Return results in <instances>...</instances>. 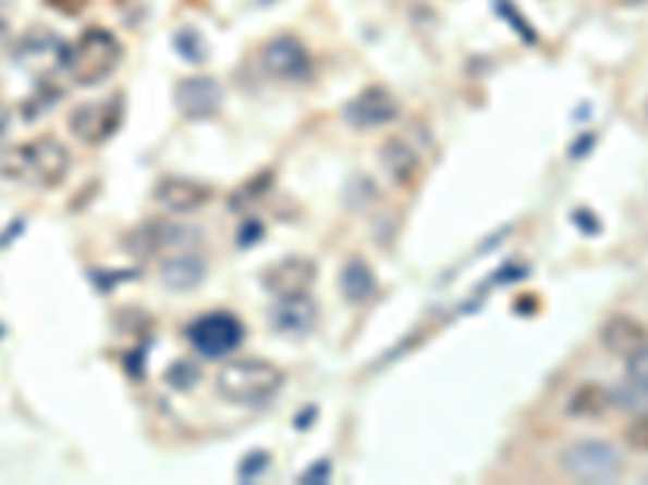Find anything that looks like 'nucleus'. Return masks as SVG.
<instances>
[{
  "label": "nucleus",
  "instance_id": "nucleus-20",
  "mask_svg": "<svg viewBox=\"0 0 648 485\" xmlns=\"http://www.w3.org/2000/svg\"><path fill=\"white\" fill-rule=\"evenodd\" d=\"M59 98H62V91H59L52 82H46V78H42V82H39V88H36V91L29 95V101L23 104V117H26V123H33L36 117H42V114H46Z\"/></svg>",
  "mask_w": 648,
  "mask_h": 485
},
{
  "label": "nucleus",
  "instance_id": "nucleus-18",
  "mask_svg": "<svg viewBox=\"0 0 648 485\" xmlns=\"http://www.w3.org/2000/svg\"><path fill=\"white\" fill-rule=\"evenodd\" d=\"M341 291L347 301L354 304H367L374 295H377V278H374V269L364 262V259H351L341 272Z\"/></svg>",
  "mask_w": 648,
  "mask_h": 485
},
{
  "label": "nucleus",
  "instance_id": "nucleus-3",
  "mask_svg": "<svg viewBox=\"0 0 648 485\" xmlns=\"http://www.w3.org/2000/svg\"><path fill=\"white\" fill-rule=\"evenodd\" d=\"M282 388V369L266 360H234L218 372V395L231 405H266Z\"/></svg>",
  "mask_w": 648,
  "mask_h": 485
},
{
  "label": "nucleus",
  "instance_id": "nucleus-8",
  "mask_svg": "<svg viewBox=\"0 0 648 485\" xmlns=\"http://www.w3.org/2000/svg\"><path fill=\"white\" fill-rule=\"evenodd\" d=\"M124 121V101L121 98H108V101H95V104H82L69 114V129L75 139L98 146L108 142Z\"/></svg>",
  "mask_w": 648,
  "mask_h": 485
},
{
  "label": "nucleus",
  "instance_id": "nucleus-22",
  "mask_svg": "<svg viewBox=\"0 0 648 485\" xmlns=\"http://www.w3.org/2000/svg\"><path fill=\"white\" fill-rule=\"evenodd\" d=\"M613 401L620 405V408H626V411H646L648 408V391L646 388H639V385H626L623 391H613Z\"/></svg>",
  "mask_w": 648,
  "mask_h": 485
},
{
  "label": "nucleus",
  "instance_id": "nucleus-9",
  "mask_svg": "<svg viewBox=\"0 0 648 485\" xmlns=\"http://www.w3.org/2000/svg\"><path fill=\"white\" fill-rule=\"evenodd\" d=\"M399 117V101L389 88H364L354 101H347L344 108V121L351 123L354 129H377L387 126Z\"/></svg>",
  "mask_w": 648,
  "mask_h": 485
},
{
  "label": "nucleus",
  "instance_id": "nucleus-28",
  "mask_svg": "<svg viewBox=\"0 0 648 485\" xmlns=\"http://www.w3.org/2000/svg\"><path fill=\"white\" fill-rule=\"evenodd\" d=\"M10 126H13V111H10V104H7V101H0V142L7 139Z\"/></svg>",
  "mask_w": 648,
  "mask_h": 485
},
{
  "label": "nucleus",
  "instance_id": "nucleus-19",
  "mask_svg": "<svg viewBox=\"0 0 648 485\" xmlns=\"http://www.w3.org/2000/svg\"><path fill=\"white\" fill-rule=\"evenodd\" d=\"M610 401H613V395H610L607 388H600V385H584V388H577V391L571 395L567 414H571V418H600V414L610 408Z\"/></svg>",
  "mask_w": 648,
  "mask_h": 485
},
{
  "label": "nucleus",
  "instance_id": "nucleus-26",
  "mask_svg": "<svg viewBox=\"0 0 648 485\" xmlns=\"http://www.w3.org/2000/svg\"><path fill=\"white\" fill-rule=\"evenodd\" d=\"M250 457H254V460H250V463L244 460V467H241V476H247V480H254L259 470H266V463H269L266 453H250Z\"/></svg>",
  "mask_w": 648,
  "mask_h": 485
},
{
  "label": "nucleus",
  "instance_id": "nucleus-11",
  "mask_svg": "<svg viewBox=\"0 0 648 485\" xmlns=\"http://www.w3.org/2000/svg\"><path fill=\"white\" fill-rule=\"evenodd\" d=\"M269 324L282 334V337H308L318 324V304L311 301V295H285L276 298L269 308Z\"/></svg>",
  "mask_w": 648,
  "mask_h": 485
},
{
  "label": "nucleus",
  "instance_id": "nucleus-12",
  "mask_svg": "<svg viewBox=\"0 0 648 485\" xmlns=\"http://www.w3.org/2000/svg\"><path fill=\"white\" fill-rule=\"evenodd\" d=\"M262 285H266V291H272L276 298H285V295H305V291H311V285H315V262H311V259H305V256L279 259L276 265H269V269H266Z\"/></svg>",
  "mask_w": 648,
  "mask_h": 485
},
{
  "label": "nucleus",
  "instance_id": "nucleus-27",
  "mask_svg": "<svg viewBox=\"0 0 648 485\" xmlns=\"http://www.w3.org/2000/svg\"><path fill=\"white\" fill-rule=\"evenodd\" d=\"M328 476H331V467L321 460V463H315L308 473H302V483H318V480H328Z\"/></svg>",
  "mask_w": 648,
  "mask_h": 485
},
{
  "label": "nucleus",
  "instance_id": "nucleus-5",
  "mask_svg": "<svg viewBox=\"0 0 648 485\" xmlns=\"http://www.w3.org/2000/svg\"><path fill=\"white\" fill-rule=\"evenodd\" d=\"M185 337L195 347V353H201L205 360H221L244 344V324L228 311H211L192 321Z\"/></svg>",
  "mask_w": 648,
  "mask_h": 485
},
{
  "label": "nucleus",
  "instance_id": "nucleus-29",
  "mask_svg": "<svg viewBox=\"0 0 648 485\" xmlns=\"http://www.w3.org/2000/svg\"><path fill=\"white\" fill-rule=\"evenodd\" d=\"M7 46H10V23L0 16V52H3Z\"/></svg>",
  "mask_w": 648,
  "mask_h": 485
},
{
  "label": "nucleus",
  "instance_id": "nucleus-2",
  "mask_svg": "<svg viewBox=\"0 0 648 485\" xmlns=\"http://www.w3.org/2000/svg\"><path fill=\"white\" fill-rule=\"evenodd\" d=\"M121 59H124L121 39L105 26H91L75 42H69L65 75L82 88H95V85H101L114 75Z\"/></svg>",
  "mask_w": 648,
  "mask_h": 485
},
{
  "label": "nucleus",
  "instance_id": "nucleus-6",
  "mask_svg": "<svg viewBox=\"0 0 648 485\" xmlns=\"http://www.w3.org/2000/svg\"><path fill=\"white\" fill-rule=\"evenodd\" d=\"M65 52H69V42L49 26H29L13 42V62L23 72H33L39 78H46L56 69H65Z\"/></svg>",
  "mask_w": 648,
  "mask_h": 485
},
{
  "label": "nucleus",
  "instance_id": "nucleus-14",
  "mask_svg": "<svg viewBox=\"0 0 648 485\" xmlns=\"http://www.w3.org/2000/svg\"><path fill=\"white\" fill-rule=\"evenodd\" d=\"M600 344H603L613 357L629 360L633 353H639L648 344V331L636 318L616 314V318H610V321L600 327Z\"/></svg>",
  "mask_w": 648,
  "mask_h": 485
},
{
  "label": "nucleus",
  "instance_id": "nucleus-1",
  "mask_svg": "<svg viewBox=\"0 0 648 485\" xmlns=\"http://www.w3.org/2000/svg\"><path fill=\"white\" fill-rule=\"evenodd\" d=\"M69 169H72V156L52 136H39L33 142H23L0 159L3 178L23 182V185H33V188H56L59 182H65Z\"/></svg>",
  "mask_w": 648,
  "mask_h": 485
},
{
  "label": "nucleus",
  "instance_id": "nucleus-25",
  "mask_svg": "<svg viewBox=\"0 0 648 485\" xmlns=\"http://www.w3.org/2000/svg\"><path fill=\"white\" fill-rule=\"evenodd\" d=\"M626 444H629L633 450L648 453V411L646 414H639V418L629 424V431H626Z\"/></svg>",
  "mask_w": 648,
  "mask_h": 485
},
{
  "label": "nucleus",
  "instance_id": "nucleus-15",
  "mask_svg": "<svg viewBox=\"0 0 648 485\" xmlns=\"http://www.w3.org/2000/svg\"><path fill=\"white\" fill-rule=\"evenodd\" d=\"M380 165L395 185H412L421 172V152L405 136H389L380 146Z\"/></svg>",
  "mask_w": 648,
  "mask_h": 485
},
{
  "label": "nucleus",
  "instance_id": "nucleus-21",
  "mask_svg": "<svg viewBox=\"0 0 648 485\" xmlns=\"http://www.w3.org/2000/svg\"><path fill=\"white\" fill-rule=\"evenodd\" d=\"M175 52L185 59V62H195V65H201L205 59H208V46H205V36L198 33V29H179L175 33Z\"/></svg>",
  "mask_w": 648,
  "mask_h": 485
},
{
  "label": "nucleus",
  "instance_id": "nucleus-7",
  "mask_svg": "<svg viewBox=\"0 0 648 485\" xmlns=\"http://www.w3.org/2000/svg\"><path fill=\"white\" fill-rule=\"evenodd\" d=\"M259 69L276 82L311 78V52L295 36H276L259 49Z\"/></svg>",
  "mask_w": 648,
  "mask_h": 485
},
{
  "label": "nucleus",
  "instance_id": "nucleus-23",
  "mask_svg": "<svg viewBox=\"0 0 648 485\" xmlns=\"http://www.w3.org/2000/svg\"><path fill=\"white\" fill-rule=\"evenodd\" d=\"M198 365L195 363H175L169 372H166V378H169V385L172 388H179V391H185V388H192V385H198Z\"/></svg>",
  "mask_w": 648,
  "mask_h": 485
},
{
  "label": "nucleus",
  "instance_id": "nucleus-17",
  "mask_svg": "<svg viewBox=\"0 0 648 485\" xmlns=\"http://www.w3.org/2000/svg\"><path fill=\"white\" fill-rule=\"evenodd\" d=\"M179 240H182V231H179L175 224L149 221V224H143L139 231H133V234H130L127 246H130V252H136V256H156L159 249L175 246Z\"/></svg>",
  "mask_w": 648,
  "mask_h": 485
},
{
  "label": "nucleus",
  "instance_id": "nucleus-16",
  "mask_svg": "<svg viewBox=\"0 0 648 485\" xmlns=\"http://www.w3.org/2000/svg\"><path fill=\"white\" fill-rule=\"evenodd\" d=\"M208 275V262L198 252H175L159 265V282L169 291H192L205 282Z\"/></svg>",
  "mask_w": 648,
  "mask_h": 485
},
{
  "label": "nucleus",
  "instance_id": "nucleus-4",
  "mask_svg": "<svg viewBox=\"0 0 648 485\" xmlns=\"http://www.w3.org/2000/svg\"><path fill=\"white\" fill-rule=\"evenodd\" d=\"M561 470L580 483H616L623 476V457L603 440H580L561 453Z\"/></svg>",
  "mask_w": 648,
  "mask_h": 485
},
{
  "label": "nucleus",
  "instance_id": "nucleus-10",
  "mask_svg": "<svg viewBox=\"0 0 648 485\" xmlns=\"http://www.w3.org/2000/svg\"><path fill=\"white\" fill-rule=\"evenodd\" d=\"M224 101V91L215 78L208 75H192V78H182L175 85V108L182 117L188 121H205V117H215L218 108Z\"/></svg>",
  "mask_w": 648,
  "mask_h": 485
},
{
  "label": "nucleus",
  "instance_id": "nucleus-24",
  "mask_svg": "<svg viewBox=\"0 0 648 485\" xmlns=\"http://www.w3.org/2000/svg\"><path fill=\"white\" fill-rule=\"evenodd\" d=\"M626 378L648 391V344L626 360Z\"/></svg>",
  "mask_w": 648,
  "mask_h": 485
},
{
  "label": "nucleus",
  "instance_id": "nucleus-13",
  "mask_svg": "<svg viewBox=\"0 0 648 485\" xmlns=\"http://www.w3.org/2000/svg\"><path fill=\"white\" fill-rule=\"evenodd\" d=\"M156 201L166 211L188 214V211H198L211 201V188L201 185V182H192V178H162L156 185Z\"/></svg>",
  "mask_w": 648,
  "mask_h": 485
}]
</instances>
